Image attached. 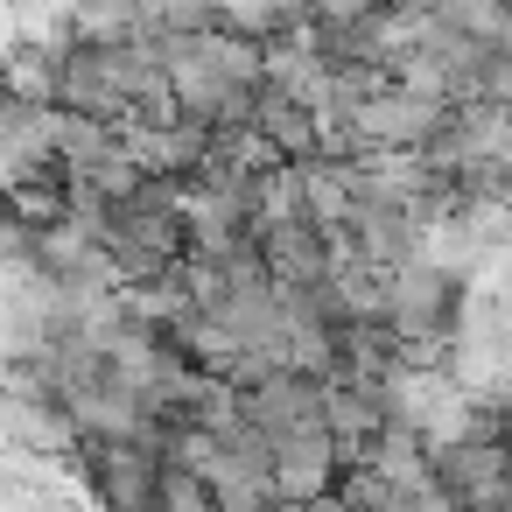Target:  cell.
Wrapping results in <instances>:
<instances>
[{"instance_id": "6da1fadb", "label": "cell", "mask_w": 512, "mask_h": 512, "mask_svg": "<svg viewBox=\"0 0 512 512\" xmlns=\"http://www.w3.org/2000/svg\"><path fill=\"white\" fill-rule=\"evenodd\" d=\"M253 127H260V141H267L281 162H316V155H323V120H316L295 92H281V85L260 92V120H253Z\"/></svg>"}, {"instance_id": "7a4b0ae2", "label": "cell", "mask_w": 512, "mask_h": 512, "mask_svg": "<svg viewBox=\"0 0 512 512\" xmlns=\"http://www.w3.org/2000/svg\"><path fill=\"white\" fill-rule=\"evenodd\" d=\"M379 15V0H302V22H316V29H358V22H372Z\"/></svg>"}]
</instances>
